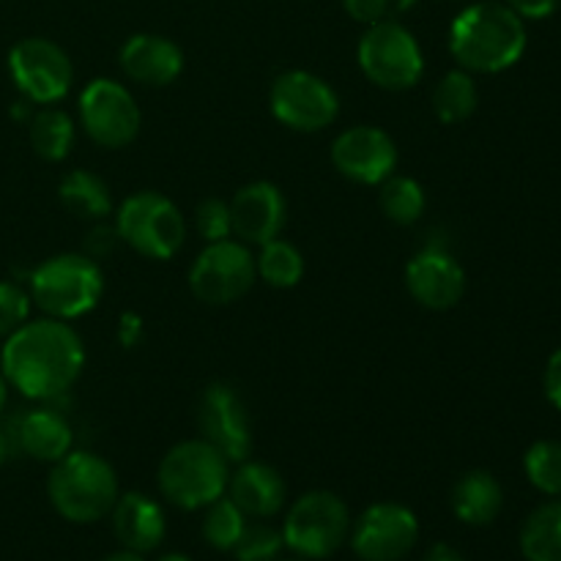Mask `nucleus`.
<instances>
[{"label":"nucleus","instance_id":"32","mask_svg":"<svg viewBox=\"0 0 561 561\" xmlns=\"http://www.w3.org/2000/svg\"><path fill=\"white\" fill-rule=\"evenodd\" d=\"M31 316V296L14 283H0V340L11 337Z\"/></svg>","mask_w":561,"mask_h":561},{"label":"nucleus","instance_id":"15","mask_svg":"<svg viewBox=\"0 0 561 561\" xmlns=\"http://www.w3.org/2000/svg\"><path fill=\"white\" fill-rule=\"evenodd\" d=\"M197 425L203 438L219 449L228 460H247L252 449L250 416L244 403L233 387L228 383H211L203 392L201 409H197Z\"/></svg>","mask_w":561,"mask_h":561},{"label":"nucleus","instance_id":"34","mask_svg":"<svg viewBox=\"0 0 561 561\" xmlns=\"http://www.w3.org/2000/svg\"><path fill=\"white\" fill-rule=\"evenodd\" d=\"M121 241L118 230H115V225H96V228L88 233L85 239V250H88V257H93V261H99V257H107L110 252L115 250V244Z\"/></svg>","mask_w":561,"mask_h":561},{"label":"nucleus","instance_id":"22","mask_svg":"<svg viewBox=\"0 0 561 561\" xmlns=\"http://www.w3.org/2000/svg\"><path fill=\"white\" fill-rule=\"evenodd\" d=\"M504 504L502 485L488 471H469L453 491V510L463 524L488 526L499 518Z\"/></svg>","mask_w":561,"mask_h":561},{"label":"nucleus","instance_id":"43","mask_svg":"<svg viewBox=\"0 0 561 561\" xmlns=\"http://www.w3.org/2000/svg\"><path fill=\"white\" fill-rule=\"evenodd\" d=\"M11 115H14V118H27V115H31V110H27V102L16 104V107L11 110Z\"/></svg>","mask_w":561,"mask_h":561},{"label":"nucleus","instance_id":"36","mask_svg":"<svg viewBox=\"0 0 561 561\" xmlns=\"http://www.w3.org/2000/svg\"><path fill=\"white\" fill-rule=\"evenodd\" d=\"M520 20H546L559 9V0H507Z\"/></svg>","mask_w":561,"mask_h":561},{"label":"nucleus","instance_id":"21","mask_svg":"<svg viewBox=\"0 0 561 561\" xmlns=\"http://www.w3.org/2000/svg\"><path fill=\"white\" fill-rule=\"evenodd\" d=\"M230 502L252 518H272L285 504V482L266 463H244L228 480Z\"/></svg>","mask_w":561,"mask_h":561},{"label":"nucleus","instance_id":"31","mask_svg":"<svg viewBox=\"0 0 561 561\" xmlns=\"http://www.w3.org/2000/svg\"><path fill=\"white\" fill-rule=\"evenodd\" d=\"M283 546L285 540L277 529H272L266 524H252L244 526L233 551L239 561H274L277 553L283 551Z\"/></svg>","mask_w":561,"mask_h":561},{"label":"nucleus","instance_id":"23","mask_svg":"<svg viewBox=\"0 0 561 561\" xmlns=\"http://www.w3.org/2000/svg\"><path fill=\"white\" fill-rule=\"evenodd\" d=\"M526 561H561V499L537 507L520 529Z\"/></svg>","mask_w":561,"mask_h":561},{"label":"nucleus","instance_id":"38","mask_svg":"<svg viewBox=\"0 0 561 561\" xmlns=\"http://www.w3.org/2000/svg\"><path fill=\"white\" fill-rule=\"evenodd\" d=\"M142 337V321L135 316V312H124L118 323V340L124 348H135Z\"/></svg>","mask_w":561,"mask_h":561},{"label":"nucleus","instance_id":"40","mask_svg":"<svg viewBox=\"0 0 561 561\" xmlns=\"http://www.w3.org/2000/svg\"><path fill=\"white\" fill-rule=\"evenodd\" d=\"M422 561H466V559L460 557L453 546H447V542H438V546H433L431 551L425 553V559Z\"/></svg>","mask_w":561,"mask_h":561},{"label":"nucleus","instance_id":"20","mask_svg":"<svg viewBox=\"0 0 561 561\" xmlns=\"http://www.w3.org/2000/svg\"><path fill=\"white\" fill-rule=\"evenodd\" d=\"M164 526L168 524L162 507L142 493H126L115 502L113 529L126 551L148 553L159 548L164 540Z\"/></svg>","mask_w":561,"mask_h":561},{"label":"nucleus","instance_id":"26","mask_svg":"<svg viewBox=\"0 0 561 561\" xmlns=\"http://www.w3.org/2000/svg\"><path fill=\"white\" fill-rule=\"evenodd\" d=\"M480 104V91L469 71H449L433 91V110L444 124H460L471 118Z\"/></svg>","mask_w":561,"mask_h":561},{"label":"nucleus","instance_id":"18","mask_svg":"<svg viewBox=\"0 0 561 561\" xmlns=\"http://www.w3.org/2000/svg\"><path fill=\"white\" fill-rule=\"evenodd\" d=\"M121 69L140 85H170L184 69V53L179 44L153 33H137L121 47Z\"/></svg>","mask_w":561,"mask_h":561},{"label":"nucleus","instance_id":"25","mask_svg":"<svg viewBox=\"0 0 561 561\" xmlns=\"http://www.w3.org/2000/svg\"><path fill=\"white\" fill-rule=\"evenodd\" d=\"M31 146L47 162H60L75 146V124L64 110H38L31 118Z\"/></svg>","mask_w":561,"mask_h":561},{"label":"nucleus","instance_id":"37","mask_svg":"<svg viewBox=\"0 0 561 561\" xmlns=\"http://www.w3.org/2000/svg\"><path fill=\"white\" fill-rule=\"evenodd\" d=\"M546 394L553 405L561 411V348L548 359L546 367Z\"/></svg>","mask_w":561,"mask_h":561},{"label":"nucleus","instance_id":"42","mask_svg":"<svg viewBox=\"0 0 561 561\" xmlns=\"http://www.w3.org/2000/svg\"><path fill=\"white\" fill-rule=\"evenodd\" d=\"M5 398H9V381H5L3 370H0V414H3L5 409Z\"/></svg>","mask_w":561,"mask_h":561},{"label":"nucleus","instance_id":"12","mask_svg":"<svg viewBox=\"0 0 561 561\" xmlns=\"http://www.w3.org/2000/svg\"><path fill=\"white\" fill-rule=\"evenodd\" d=\"M80 118L88 137L102 148H124L140 131V107L115 80H91L80 96Z\"/></svg>","mask_w":561,"mask_h":561},{"label":"nucleus","instance_id":"16","mask_svg":"<svg viewBox=\"0 0 561 561\" xmlns=\"http://www.w3.org/2000/svg\"><path fill=\"white\" fill-rule=\"evenodd\" d=\"M230 206V222H233V233L247 244H266V241L277 239L279 230L285 225V206L283 192L268 181H255L236 192Z\"/></svg>","mask_w":561,"mask_h":561},{"label":"nucleus","instance_id":"33","mask_svg":"<svg viewBox=\"0 0 561 561\" xmlns=\"http://www.w3.org/2000/svg\"><path fill=\"white\" fill-rule=\"evenodd\" d=\"M197 233L214 244V241H225L230 233H233V222H230V206L225 201H217V197H208L197 206L195 214Z\"/></svg>","mask_w":561,"mask_h":561},{"label":"nucleus","instance_id":"39","mask_svg":"<svg viewBox=\"0 0 561 561\" xmlns=\"http://www.w3.org/2000/svg\"><path fill=\"white\" fill-rule=\"evenodd\" d=\"M16 453H20V449H16L14 442V427H11V422H5V425L0 422V469H3Z\"/></svg>","mask_w":561,"mask_h":561},{"label":"nucleus","instance_id":"41","mask_svg":"<svg viewBox=\"0 0 561 561\" xmlns=\"http://www.w3.org/2000/svg\"><path fill=\"white\" fill-rule=\"evenodd\" d=\"M102 561H146L140 557V553H135V551H121V553H113V557H107V559H102Z\"/></svg>","mask_w":561,"mask_h":561},{"label":"nucleus","instance_id":"11","mask_svg":"<svg viewBox=\"0 0 561 561\" xmlns=\"http://www.w3.org/2000/svg\"><path fill=\"white\" fill-rule=\"evenodd\" d=\"M274 118L296 131H321L337 118L340 99L334 88L310 71H285L268 93Z\"/></svg>","mask_w":561,"mask_h":561},{"label":"nucleus","instance_id":"19","mask_svg":"<svg viewBox=\"0 0 561 561\" xmlns=\"http://www.w3.org/2000/svg\"><path fill=\"white\" fill-rule=\"evenodd\" d=\"M14 427V442L22 455L44 463H58L64 455L71 453V427L66 416L53 409H36L22 414L20 420H11Z\"/></svg>","mask_w":561,"mask_h":561},{"label":"nucleus","instance_id":"29","mask_svg":"<svg viewBox=\"0 0 561 561\" xmlns=\"http://www.w3.org/2000/svg\"><path fill=\"white\" fill-rule=\"evenodd\" d=\"M244 526V513L230 499L219 496L217 502L208 504V513L203 518V537L217 551H233Z\"/></svg>","mask_w":561,"mask_h":561},{"label":"nucleus","instance_id":"24","mask_svg":"<svg viewBox=\"0 0 561 561\" xmlns=\"http://www.w3.org/2000/svg\"><path fill=\"white\" fill-rule=\"evenodd\" d=\"M60 203L69 208L75 217L82 219H107L113 211L110 203V190L99 175L88 173V170H75L66 175L58 186Z\"/></svg>","mask_w":561,"mask_h":561},{"label":"nucleus","instance_id":"5","mask_svg":"<svg viewBox=\"0 0 561 561\" xmlns=\"http://www.w3.org/2000/svg\"><path fill=\"white\" fill-rule=\"evenodd\" d=\"M104 290L102 268L88 255H55L31 274V299L58 321H71L96 307Z\"/></svg>","mask_w":561,"mask_h":561},{"label":"nucleus","instance_id":"28","mask_svg":"<svg viewBox=\"0 0 561 561\" xmlns=\"http://www.w3.org/2000/svg\"><path fill=\"white\" fill-rule=\"evenodd\" d=\"M427 197L420 181L409 175H389L381 184V208L392 222L414 225L425 214Z\"/></svg>","mask_w":561,"mask_h":561},{"label":"nucleus","instance_id":"3","mask_svg":"<svg viewBox=\"0 0 561 561\" xmlns=\"http://www.w3.org/2000/svg\"><path fill=\"white\" fill-rule=\"evenodd\" d=\"M47 493L53 507L71 524H93L113 513L118 477L113 466L93 453H69L55 463Z\"/></svg>","mask_w":561,"mask_h":561},{"label":"nucleus","instance_id":"6","mask_svg":"<svg viewBox=\"0 0 561 561\" xmlns=\"http://www.w3.org/2000/svg\"><path fill=\"white\" fill-rule=\"evenodd\" d=\"M115 230L131 250L157 261L173 257L186 239L184 214L159 192H137L126 197L115 214Z\"/></svg>","mask_w":561,"mask_h":561},{"label":"nucleus","instance_id":"44","mask_svg":"<svg viewBox=\"0 0 561 561\" xmlns=\"http://www.w3.org/2000/svg\"><path fill=\"white\" fill-rule=\"evenodd\" d=\"M159 561H192V559H186L184 553H164V557Z\"/></svg>","mask_w":561,"mask_h":561},{"label":"nucleus","instance_id":"8","mask_svg":"<svg viewBox=\"0 0 561 561\" xmlns=\"http://www.w3.org/2000/svg\"><path fill=\"white\" fill-rule=\"evenodd\" d=\"M348 507L329 491L305 493L285 518L283 540L290 551L307 559H327L348 537Z\"/></svg>","mask_w":561,"mask_h":561},{"label":"nucleus","instance_id":"9","mask_svg":"<svg viewBox=\"0 0 561 561\" xmlns=\"http://www.w3.org/2000/svg\"><path fill=\"white\" fill-rule=\"evenodd\" d=\"M257 263L239 241H214L197 255L190 272V288L206 305H230L252 288Z\"/></svg>","mask_w":561,"mask_h":561},{"label":"nucleus","instance_id":"17","mask_svg":"<svg viewBox=\"0 0 561 561\" xmlns=\"http://www.w3.org/2000/svg\"><path fill=\"white\" fill-rule=\"evenodd\" d=\"M405 285L411 296L427 310H449L466 290V274L453 255L442 250H425L405 266Z\"/></svg>","mask_w":561,"mask_h":561},{"label":"nucleus","instance_id":"7","mask_svg":"<svg viewBox=\"0 0 561 561\" xmlns=\"http://www.w3.org/2000/svg\"><path fill=\"white\" fill-rule=\"evenodd\" d=\"M362 71L383 91L414 88L425 75V55L420 42L400 22L381 20L370 25L356 49Z\"/></svg>","mask_w":561,"mask_h":561},{"label":"nucleus","instance_id":"2","mask_svg":"<svg viewBox=\"0 0 561 561\" xmlns=\"http://www.w3.org/2000/svg\"><path fill=\"white\" fill-rule=\"evenodd\" d=\"M449 49L466 71L496 75L526 53V25L507 3H474L455 16Z\"/></svg>","mask_w":561,"mask_h":561},{"label":"nucleus","instance_id":"13","mask_svg":"<svg viewBox=\"0 0 561 561\" xmlns=\"http://www.w3.org/2000/svg\"><path fill=\"white\" fill-rule=\"evenodd\" d=\"M420 537V524L409 507L394 502L373 504L354 529V551L362 561H400Z\"/></svg>","mask_w":561,"mask_h":561},{"label":"nucleus","instance_id":"4","mask_svg":"<svg viewBox=\"0 0 561 561\" xmlns=\"http://www.w3.org/2000/svg\"><path fill=\"white\" fill-rule=\"evenodd\" d=\"M230 460L206 438L181 442L159 466V488L164 499L181 510H201L228 491Z\"/></svg>","mask_w":561,"mask_h":561},{"label":"nucleus","instance_id":"10","mask_svg":"<svg viewBox=\"0 0 561 561\" xmlns=\"http://www.w3.org/2000/svg\"><path fill=\"white\" fill-rule=\"evenodd\" d=\"M9 71L22 96L33 104H53L69 93L75 69L64 49L49 38H22L9 53Z\"/></svg>","mask_w":561,"mask_h":561},{"label":"nucleus","instance_id":"35","mask_svg":"<svg viewBox=\"0 0 561 561\" xmlns=\"http://www.w3.org/2000/svg\"><path fill=\"white\" fill-rule=\"evenodd\" d=\"M343 5L356 22H365V25H376L389 11V0H343Z\"/></svg>","mask_w":561,"mask_h":561},{"label":"nucleus","instance_id":"27","mask_svg":"<svg viewBox=\"0 0 561 561\" xmlns=\"http://www.w3.org/2000/svg\"><path fill=\"white\" fill-rule=\"evenodd\" d=\"M257 274L266 285L272 288H294L299 285L301 274H305V257L296 250L290 241L277 239L266 241L261 250V257H257Z\"/></svg>","mask_w":561,"mask_h":561},{"label":"nucleus","instance_id":"1","mask_svg":"<svg viewBox=\"0 0 561 561\" xmlns=\"http://www.w3.org/2000/svg\"><path fill=\"white\" fill-rule=\"evenodd\" d=\"M85 365V348L75 329L58 318L22 323L5 337L0 367L25 398L55 400L69 392Z\"/></svg>","mask_w":561,"mask_h":561},{"label":"nucleus","instance_id":"14","mask_svg":"<svg viewBox=\"0 0 561 561\" xmlns=\"http://www.w3.org/2000/svg\"><path fill=\"white\" fill-rule=\"evenodd\" d=\"M332 162L356 184H383L394 173L398 148L378 126H351L332 142Z\"/></svg>","mask_w":561,"mask_h":561},{"label":"nucleus","instance_id":"30","mask_svg":"<svg viewBox=\"0 0 561 561\" xmlns=\"http://www.w3.org/2000/svg\"><path fill=\"white\" fill-rule=\"evenodd\" d=\"M526 477L546 496H561V442L531 444L524 458Z\"/></svg>","mask_w":561,"mask_h":561}]
</instances>
